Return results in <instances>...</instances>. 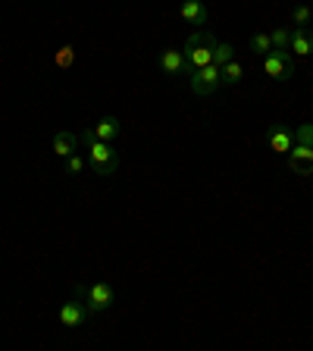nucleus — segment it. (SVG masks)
Masks as SVG:
<instances>
[{"instance_id": "nucleus-1", "label": "nucleus", "mask_w": 313, "mask_h": 351, "mask_svg": "<svg viewBox=\"0 0 313 351\" xmlns=\"http://www.w3.org/2000/svg\"><path fill=\"white\" fill-rule=\"evenodd\" d=\"M82 145H85L88 151V167L95 169L97 176H113L119 167V154L113 151L110 145H103V141L95 138V129H82Z\"/></svg>"}, {"instance_id": "nucleus-2", "label": "nucleus", "mask_w": 313, "mask_h": 351, "mask_svg": "<svg viewBox=\"0 0 313 351\" xmlns=\"http://www.w3.org/2000/svg\"><path fill=\"white\" fill-rule=\"evenodd\" d=\"M213 47H216V38L210 32H195L185 41V73H197V69L213 66Z\"/></svg>"}, {"instance_id": "nucleus-3", "label": "nucleus", "mask_w": 313, "mask_h": 351, "mask_svg": "<svg viewBox=\"0 0 313 351\" xmlns=\"http://www.w3.org/2000/svg\"><path fill=\"white\" fill-rule=\"evenodd\" d=\"M75 292H79V298L85 301V307L91 314L107 311V307L113 304V289H110L107 282H85V285H79Z\"/></svg>"}, {"instance_id": "nucleus-4", "label": "nucleus", "mask_w": 313, "mask_h": 351, "mask_svg": "<svg viewBox=\"0 0 313 351\" xmlns=\"http://www.w3.org/2000/svg\"><path fill=\"white\" fill-rule=\"evenodd\" d=\"M263 73L276 82H288L295 75V60L288 51H270L263 57Z\"/></svg>"}, {"instance_id": "nucleus-5", "label": "nucleus", "mask_w": 313, "mask_h": 351, "mask_svg": "<svg viewBox=\"0 0 313 351\" xmlns=\"http://www.w3.org/2000/svg\"><path fill=\"white\" fill-rule=\"evenodd\" d=\"M191 79V91L201 97L213 95L219 85H223V79H219V66H207V69H197V73L188 75Z\"/></svg>"}, {"instance_id": "nucleus-6", "label": "nucleus", "mask_w": 313, "mask_h": 351, "mask_svg": "<svg viewBox=\"0 0 313 351\" xmlns=\"http://www.w3.org/2000/svg\"><path fill=\"white\" fill-rule=\"evenodd\" d=\"M288 167L298 176H313V147L295 145L292 151H288Z\"/></svg>"}, {"instance_id": "nucleus-7", "label": "nucleus", "mask_w": 313, "mask_h": 351, "mask_svg": "<svg viewBox=\"0 0 313 351\" xmlns=\"http://www.w3.org/2000/svg\"><path fill=\"white\" fill-rule=\"evenodd\" d=\"M88 317V307L82 304V301H66L63 307H60V323L63 326H82Z\"/></svg>"}, {"instance_id": "nucleus-8", "label": "nucleus", "mask_w": 313, "mask_h": 351, "mask_svg": "<svg viewBox=\"0 0 313 351\" xmlns=\"http://www.w3.org/2000/svg\"><path fill=\"white\" fill-rule=\"evenodd\" d=\"M53 151H57V157H73V154H79V135L75 132H57L53 135Z\"/></svg>"}, {"instance_id": "nucleus-9", "label": "nucleus", "mask_w": 313, "mask_h": 351, "mask_svg": "<svg viewBox=\"0 0 313 351\" xmlns=\"http://www.w3.org/2000/svg\"><path fill=\"white\" fill-rule=\"evenodd\" d=\"M288 53H298V57H310V53H313V32H307V29H292V44H288Z\"/></svg>"}, {"instance_id": "nucleus-10", "label": "nucleus", "mask_w": 313, "mask_h": 351, "mask_svg": "<svg viewBox=\"0 0 313 351\" xmlns=\"http://www.w3.org/2000/svg\"><path fill=\"white\" fill-rule=\"evenodd\" d=\"M160 69L166 75H182L185 73V53L182 51H173V47H169V51H163L160 53Z\"/></svg>"}, {"instance_id": "nucleus-11", "label": "nucleus", "mask_w": 313, "mask_h": 351, "mask_svg": "<svg viewBox=\"0 0 313 351\" xmlns=\"http://www.w3.org/2000/svg\"><path fill=\"white\" fill-rule=\"evenodd\" d=\"M119 132H123V125H119V119H116V117H103L101 123L95 125V138H97V141H103V145H110V141L116 138Z\"/></svg>"}, {"instance_id": "nucleus-12", "label": "nucleus", "mask_w": 313, "mask_h": 351, "mask_svg": "<svg viewBox=\"0 0 313 351\" xmlns=\"http://www.w3.org/2000/svg\"><path fill=\"white\" fill-rule=\"evenodd\" d=\"M270 147L276 154H285V157H288V151L295 147V135L288 129H282V125H276V129L270 132Z\"/></svg>"}, {"instance_id": "nucleus-13", "label": "nucleus", "mask_w": 313, "mask_h": 351, "mask_svg": "<svg viewBox=\"0 0 313 351\" xmlns=\"http://www.w3.org/2000/svg\"><path fill=\"white\" fill-rule=\"evenodd\" d=\"M219 79H223V85H238V82L245 79V66H241L238 60H232V63H226L219 69Z\"/></svg>"}, {"instance_id": "nucleus-14", "label": "nucleus", "mask_w": 313, "mask_h": 351, "mask_svg": "<svg viewBox=\"0 0 313 351\" xmlns=\"http://www.w3.org/2000/svg\"><path fill=\"white\" fill-rule=\"evenodd\" d=\"M182 19H188V22H195V25H204L207 22V10L201 7V3H182Z\"/></svg>"}, {"instance_id": "nucleus-15", "label": "nucleus", "mask_w": 313, "mask_h": 351, "mask_svg": "<svg viewBox=\"0 0 313 351\" xmlns=\"http://www.w3.org/2000/svg\"><path fill=\"white\" fill-rule=\"evenodd\" d=\"M248 44H251V51H254L257 57H266V53L273 51V41H270V35H263V32H257V35L251 38Z\"/></svg>"}, {"instance_id": "nucleus-16", "label": "nucleus", "mask_w": 313, "mask_h": 351, "mask_svg": "<svg viewBox=\"0 0 313 351\" xmlns=\"http://www.w3.org/2000/svg\"><path fill=\"white\" fill-rule=\"evenodd\" d=\"M270 41H273V51H288V44H292V29H276L270 35Z\"/></svg>"}, {"instance_id": "nucleus-17", "label": "nucleus", "mask_w": 313, "mask_h": 351, "mask_svg": "<svg viewBox=\"0 0 313 351\" xmlns=\"http://www.w3.org/2000/svg\"><path fill=\"white\" fill-rule=\"evenodd\" d=\"M226 63H232V47L216 41V47H213V66H219V69H223Z\"/></svg>"}, {"instance_id": "nucleus-18", "label": "nucleus", "mask_w": 313, "mask_h": 351, "mask_svg": "<svg viewBox=\"0 0 313 351\" xmlns=\"http://www.w3.org/2000/svg\"><path fill=\"white\" fill-rule=\"evenodd\" d=\"M295 145H301V147H313V123L301 125V129L295 132Z\"/></svg>"}, {"instance_id": "nucleus-19", "label": "nucleus", "mask_w": 313, "mask_h": 351, "mask_svg": "<svg viewBox=\"0 0 313 351\" xmlns=\"http://www.w3.org/2000/svg\"><path fill=\"white\" fill-rule=\"evenodd\" d=\"M73 60H75L73 44H66V47H60V51H57V66H60V69H69V66H73Z\"/></svg>"}, {"instance_id": "nucleus-20", "label": "nucleus", "mask_w": 313, "mask_h": 351, "mask_svg": "<svg viewBox=\"0 0 313 351\" xmlns=\"http://www.w3.org/2000/svg\"><path fill=\"white\" fill-rule=\"evenodd\" d=\"M310 7H298V10H295V13H292V19H295V29H304V25H307V22H310Z\"/></svg>"}, {"instance_id": "nucleus-21", "label": "nucleus", "mask_w": 313, "mask_h": 351, "mask_svg": "<svg viewBox=\"0 0 313 351\" xmlns=\"http://www.w3.org/2000/svg\"><path fill=\"white\" fill-rule=\"evenodd\" d=\"M85 167H88V157H82V154H73V157L66 160V169H69V173H82Z\"/></svg>"}]
</instances>
